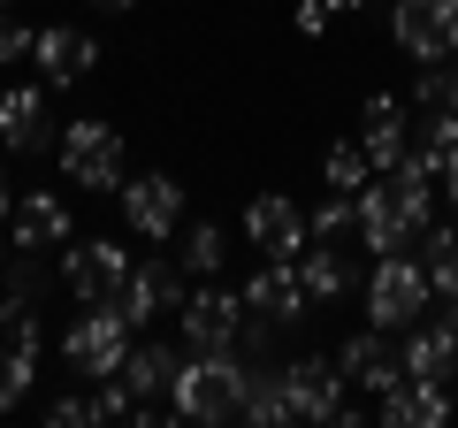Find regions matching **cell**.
Returning <instances> with one entry per match:
<instances>
[{
	"instance_id": "obj_1",
	"label": "cell",
	"mask_w": 458,
	"mask_h": 428,
	"mask_svg": "<svg viewBox=\"0 0 458 428\" xmlns=\"http://www.w3.org/2000/svg\"><path fill=\"white\" fill-rule=\"evenodd\" d=\"M245 375H252V367L237 360V345H229V352H191V345H183V367H176V382H168V406H176V421H191V428L237 421V406H245Z\"/></svg>"
},
{
	"instance_id": "obj_2",
	"label": "cell",
	"mask_w": 458,
	"mask_h": 428,
	"mask_svg": "<svg viewBox=\"0 0 458 428\" xmlns=\"http://www.w3.org/2000/svg\"><path fill=\"white\" fill-rule=\"evenodd\" d=\"M54 161H62V176L77 184V192H123V176H131V161H123V131H107L99 116L62 123Z\"/></svg>"
},
{
	"instance_id": "obj_3",
	"label": "cell",
	"mask_w": 458,
	"mask_h": 428,
	"mask_svg": "<svg viewBox=\"0 0 458 428\" xmlns=\"http://www.w3.org/2000/svg\"><path fill=\"white\" fill-rule=\"evenodd\" d=\"M428 306H436L428 268L412 261V253H382L375 276H367V321L397 337V330H412V321H428Z\"/></svg>"
},
{
	"instance_id": "obj_4",
	"label": "cell",
	"mask_w": 458,
	"mask_h": 428,
	"mask_svg": "<svg viewBox=\"0 0 458 428\" xmlns=\"http://www.w3.org/2000/svg\"><path fill=\"white\" fill-rule=\"evenodd\" d=\"M283 390H291V421H360V406H352V382H344V367L328 360V352H298L291 367H283Z\"/></svg>"
},
{
	"instance_id": "obj_5",
	"label": "cell",
	"mask_w": 458,
	"mask_h": 428,
	"mask_svg": "<svg viewBox=\"0 0 458 428\" xmlns=\"http://www.w3.org/2000/svg\"><path fill=\"white\" fill-rule=\"evenodd\" d=\"M183 291H191V283H183V261H168V253H146V261H131V276H123V291H114L107 306L123 313L131 330H153L161 313H176V306H183Z\"/></svg>"
},
{
	"instance_id": "obj_6",
	"label": "cell",
	"mask_w": 458,
	"mask_h": 428,
	"mask_svg": "<svg viewBox=\"0 0 458 428\" xmlns=\"http://www.w3.org/2000/svg\"><path fill=\"white\" fill-rule=\"evenodd\" d=\"M131 345H138V330H131L114 306H84L77 321H69V337H62V360L77 367V375L107 382L114 367H123V352H131Z\"/></svg>"
},
{
	"instance_id": "obj_7",
	"label": "cell",
	"mask_w": 458,
	"mask_h": 428,
	"mask_svg": "<svg viewBox=\"0 0 458 428\" xmlns=\"http://www.w3.org/2000/svg\"><path fill=\"white\" fill-rule=\"evenodd\" d=\"M176 330L191 352H229L237 345V330H245V291H229V283H199V291H183L176 306Z\"/></svg>"
},
{
	"instance_id": "obj_8",
	"label": "cell",
	"mask_w": 458,
	"mask_h": 428,
	"mask_svg": "<svg viewBox=\"0 0 458 428\" xmlns=\"http://www.w3.org/2000/svg\"><path fill=\"white\" fill-rule=\"evenodd\" d=\"M131 261H138V253H123L114 237H69L62 283H69V298H77V306H107V298L123 291V276H131Z\"/></svg>"
},
{
	"instance_id": "obj_9",
	"label": "cell",
	"mask_w": 458,
	"mask_h": 428,
	"mask_svg": "<svg viewBox=\"0 0 458 428\" xmlns=\"http://www.w3.org/2000/svg\"><path fill=\"white\" fill-rule=\"evenodd\" d=\"M123 222H131L146 245H168V237L183 230V184L168 176V168H146V176H123Z\"/></svg>"
},
{
	"instance_id": "obj_10",
	"label": "cell",
	"mask_w": 458,
	"mask_h": 428,
	"mask_svg": "<svg viewBox=\"0 0 458 428\" xmlns=\"http://www.w3.org/2000/svg\"><path fill=\"white\" fill-rule=\"evenodd\" d=\"M390 39L412 62H451L458 54V0H397L390 8Z\"/></svg>"
},
{
	"instance_id": "obj_11",
	"label": "cell",
	"mask_w": 458,
	"mask_h": 428,
	"mask_svg": "<svg viewBox=\"0 0 458 428\" xmlns=\"http://www.w3.org/2000/svg\"><path fill=\"white\" fill-rule=\"evenodd\" d=\"M245 237H252V253H267V261H298V253L313 245V230H306V207H298L291 192H260L245 207Z\"/></svg>"
},
{
	"instance_id": "obj_12",
	"label": "cell",
	"mask_w": 458,
	"mask_h": 428,
	"mask_svg": "<svg viewBox=\"0 0 458 428\" xmlns=\"http://www.w3.org/2000/svg\"><path fill=\"white\" fill-rule=\"evenodd\" d=\"M237 291H245V313H260V321H276V330H291V321L313 313L306 283H298V261H260V276H245Z\"/></svg>"
},
{
	"instance_id": "obj_13",
	"label": "cell",
	"mask_w": 458,
	"mask_h": 428,
	"mask_svg": "<svg viewBox=\"0 0 458 428\" xmlns=\"http://www.w3.org/2000/svg\"><path fill=\"white\" fill-rule=\"evenodd\" d=\"M62 138V123L47 116V84H8L0 92V146L8 153H47Z\"/></svg>"
},
{
	"instance_id": "obj_14",
	"label": "cell",
	"mask_w": 458,
	"mask_h": 428,
	"mask_svg": "<svg viewBox=\"0 0 458 428\" xmlns=\"http://www.w3.org/2000/svg\"><path fill=\"white\" fill-rule=\"evenodd\" d=\"M412 237H420V222L405 214L397 184H367L360 192V245L382 261V253H412Z\"/></svg>"
},
{
	"instance_id": "obj_15",
	"label": "cell",
	"mask_w": 458,
	"mask_h": 428,
	"mask_svg": "<svg viewBox=\"0 0 458 428\" xmlns=\"http://www.w3.org/2000/svg\"><path fill=\"white\" fill-rule=\"evenodd\" d=\"M31 62L47 69V92H69V84H84V69H99V39L77 31V23H47Z\"/></svg>"
},
{
	"instance_id": "obj_16",
	"label": "cell",
	"mask_w": 458,
	"mask_h": 428,
	"mask_svg": "<svg viewBox=\"0 0 458 428\" xmlns=\"http://www.w3.org/2000/svg\"><path fill=\"white\" fill-rule=\"evenodd\" d=\"M336 367H344V382L352 390H390V382H405V360H397V345H390V330H360V337H344L336 345Z\"/></svg>"
},
{
	"instance_id": "obj_17",
	"label": "cell",
	"mask_w": 458,
	"mask_h": 428,
	"mask_svg": "<svg viewBox=\"0 0 458 428\" xmlns=\"http://www.w3.org/2000/svg\"><path fill=\"white\" fill-rule=\"evenodd\" d=\"M8 237H16L23 253H62L69 237H77V222H69V207L54 192H23L16 207H8Z\"/></svg>"
},
{
	"instance_id": "obj_18",
	"label": "cell",
	"mask_w": 458,
	"mask_h": 428,
	"mask_svg": "<svg viewBox=\"0 0 458 428\" xmlns=\"http://www.w3.org/2000/svg\"><path fill=\"white\" fill-rule=\"evenodd\" d=\"M352 245L344 237H313L306 253H298V283H306V298L313 306H336V298H352Z\"/></svg>"
},
{
	"instance_id": "obj_19",
	"label": "cell",
	"mask_w": 458,
	"mask_h": 428,
	"mask_svg": "<svg viewBox=\"0 0 458 428\" xmlns=\"http://www.w3.org/2000/svg\"><path fill=\"white\" fill-rule=\"evenodd\" d=\"M382 421L390 428H443L451 421V382H420V375L390 382L382 390Z\"/></svg>"
},
{
	"instance_id": "obj_20",
	"label": "cell",
	"mask_w": 458,
	"mask_h": 428,
	"mask_svg": "<svg viewBox=\"0 0 458 428\" xmlns=\"http://www.w3.org/2000/svg\"><path fill=\"white\" fill-rule=\"evenodd\" d=\"M405 345H397V360H405V375L420 382H451L458 375V337L443 330V321H412V330H397Z\"/></svg>"
},
{
	"instance_id": "obj_21",
	"label": "cell",
	"mask_w": 458,
	"mask_h": 428,
	"mask_svg": "<svg viewBox=\"0 0 458 428\" xmlns=\"http://www.w3.org/2000/svg\"><path fill=\"white\" fill-rule=\"evenodd\" d=\"M176 367H183V352H168V345H131V352H123V367H114V382H123L131 398H168Z\"/></svg>"
},
{
	"instance_id": "obj_22",
	"label": "cell",
	"mask_w": 458,
	"mask_h": 428,
	"mask_svg": "<svg viewBox=\"0 0 458 428\" xmlns=\"http://www.w3.org/2000/svg\"><path fill=\"white\" fill-rule=\"evenodd\" d=\"M176 261H183V276H199V283L222 276L229 268V230L222 222H183L176 230Z\"/></svg>"
},
{
	"instance_id": "obj_23",
	"label": "cell",
	"mask_w": 458,
	"mask_h": 428,
	"mask_svg": "<svg viewBox=\"0 0 458 428\" xmlns=\"http://www.w3.org/2000/svg\"><path fill=\"white\" fill-rule=\"evenodd\" d=\"M237 421H252V428H283V421H291L283 367H252V375H245V406H237Z\"/></svg>"
},
{
	"instance_id": "obj_24",
	"label": "cell",
	"mask_w": 458,
	"mask_h": 428,
	"mask_svg": "<svg viewBox=\"0 0 458 428\" xmlns=\"http://www.w3.org/2000/svg\"><path fill=\"white\" fill-rule=\"evenodd\" d=\"M405 131H412V153H420L428 168H443V161L458 153V107H420Z\"/></svg>"
},
{
	"instance_id": "obj_25",
	"label": "cell",
	"mask_w": 458,
	"mask_h": 428,
	"mask_svg": "<svg viewBox=\"0 0 458 428\" xmlns=\"http://www.w3.org/2000/svg\"><path fill=\"white\" fill-rule=\"evenodd\" d=\"M0 345H16V352H47V321H38V298H16V291H0Z\"/></svg>"
},
{
	"instance_id": "obj_26",
	"label": "cell",
	"mask_w": 458,
	"mask_h": 428,
	"mask_svg": "<svg viewBox=\"0 0 458 428\" xmlns=\"http://www.w3.org/2000/svg\"><path fill=\"white\" fill-rule=\"evenodd\" d=\"M321 176H328V192H352V199H360L367 184H375V161H367V146H352V138H344V146H328Z\"/></svg>"
},
{
	"instance_id": "obj_27",
	"label": "cell",
	"mask_w": 458,
	"mask_h": 428,
	"mask_svg": "<svg viewBox=\"0 0 458 428\" xmlns=\"http://www.w3.org/2000/svg\"><path fill=\"white\" fill-rule=\"evenodd\" d=\"M306 230L313 237H352V230H360V199H352V192H328L321 207H306Z\"/></svg>"
},
{
	"instance_id": "obj_28",
	"label": "cell",
	"mask_w": 458,
	"mask_h": 428,
	"mask_svg": "<svg viewBox=\"0 0 458 428\" xmlns=\"http://www.w3.org/2000/svg\"><path fill=\"white\" fill-rule=\"evenodd\" d=\"M0 283H8L16 298H47V283H54V276H47V253H23V245H16L8 261H0Z\"/></svg>"
},
{
	"instance_id": "obj_29",
	"label": "cell",
	"mask_w": 458,
	"mask_h": 428,
	"mask_svg": "<svg viewBox=\"0 0 458 428\" xmlns=\"http://www.w3.org/2000/svg\"><path fill=\"white\" fill-rule=\"evenodd\" d=\"M31 375H38V360H31V352L0 345V413H16L23 398H31Z\"/></svg>"
},
{
	"instance_id": "obj_30",
	"label": "cell",
	"mask_w": 458,
	"mask_h": 428,
	"mask_svg": "<svg viewBox=\"0 0 458 428\" xmlns=\"http://www.w3.org/2000/svg\"><path fill=\"white\" fill-rule=\"evenodd\" d=\"M31 47H38V31L16 16V8H0V69H16V62H31Z\"/></svg>"
},
{
	"instance_id": "obj_31",
	"label": "cell",
	"mask_w": 458,
	"mask_h": 428,
	"mask_svg": "<svg viewBox=\"0 0 458 428\" xmlns=\"http://www.w3.org/2000/svg\"><path fill=\"white\" fill-rule=\"evenodd\" d=\"M360 131H405V99H397V92H367Z\"/></svg>"
},
{
	"instance_id": "obj_32",
	"label": "cell",
	"mask_w": 458,
	"mask_h": 428,
	"mask_svg": "<svg viewBox=\"0 0 458 428\" xmlns=\"http://www.w3.org/2000/svg\"><path fill=\"white\" fill-rule=\"evenodd\" d=\"M291 23H298V39H321L328 23H336V0H298V8H291Z\"/></svg>"
},
{
	"instance_id": "obj_33",
	"label": "cell",
	"mask_w": 458,
	"mask_h": 428,
	"mask_svg": "<svg viewBox=\"0 0 458 428\" xmlns=\"http://www.w3.org/2000/svg\"><path fill=\"white\" fill-rule=\"evenodd\" d=\"M47 421H54V428H84V421H92V398H54Z\"/></svg>"
},
{
	"instance_id": "obj_34",
	"label": "cell",
	"mask_w": 458,
	"mask_h": 428,
	"mask_svg": "<svg viewBox=\"0 0 458 428\" xmlns=\"http://www.w3.org/2000/svg\"><path fill=\"white\" fill-rule=\"evenodd\" d=\"M436 192H443V199H451V207H458V153H451V161L436 168Z\"/></svg>"
},
{
	"instance_id": "obj_35",
	"label": "cell",
	"mask_w": 458,
	"mask_h": 428,
	"mask_svg": "<svg viewBox=\"0 0 458 428\" xmlns=\"http://www.w3.org/2000/svg\"><path fill=\"white\" fill-rule=\"evenodd\" d=\"M443 330H451V337H458V291H451V298H443Z\"/></svg>"
},
{
	"instance_id": "obj_36",
	"label": "cell",
	"mask_w": 458,
	"mask_h": 428,
	"mask_svg": "<svg viewBox=\"0 0 458 428\" xmlns=\"http://www.w3.org/2000/svg\"><path fill=\"white\" fill-rule=\"evenodd\" d=\"M84 8H107V16H123V8H138V0H84Z\"/></svg>"
},
{
	"instance_id": "obj_37",
	"label": "cell",
	"mask_w": 458,
	"mask_h": 428,
	"mask_svg": "<svg viewBox=\"0 0 458 428\" xmlns=\"http://www.w3.org/2000/svg\"><path fill=\"white\" fill-rule=\"evenodd\" d=\"M8 207H16V199H8V168H0V222H8Z\"/></svg>"
},
{
	"instance_id": "obj_38",
	"label": "cell",
	"mask_w": 458,
	"mask_h": 428,
	"mask_svg": "<svg viewBox=\"0 0 458 428\" xmlns=\"http://www.w3.org/2000/svg\"><path fill=\"white\" fill-rule=\"evenodd\" d=\"M8 253H16V237H8V222H0V261H8Z\"/></svg>"
},
{
	"instance_id": "obj_39",
	"label": "cell",
	"mask_w": 458,
	"mask_h": 428,
	"mask_svg": "<svg viewBox=\"0 0 458 428\" xmlns=\"http://www.w3.org/2000/svg\"><path fill=\"white\" fill-rule=\"evenodd\" d=\"M451 107H458V54H451Z\"/></svg>"
},
{
	"instance_id": "obj_40",
	"label": "cell",
	"mask_w": 458,
	"mask_h": 428,
	"mask_svg": "<svg viewBox=\"0 0 458 428\" xmlns=\"http://www.w3.org/2000/svg\"><path fill=\"white\" fill-rule=\"evenodd\" d=\"M336 8H367V0H336Z\"/></svg>"
},
{
	"instance_id": "obj_41",
	"label": "cell",
	"mask_w": 458,
	"mask_h": 428,
	"mask_svg": "<svg viewBox=\"0 0 458 428\" xmlns=\"http://www.w3.org/2000/svg\"><path fill=\"white\" fill-rule=\"evenodd\" d=\"M0 8H16V0H0Z\"/></svg>"
}]
</instances>
